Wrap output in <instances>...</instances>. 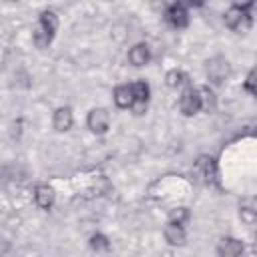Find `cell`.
<instances>
[{
    "label": "cell",
    "mask_w": 257,
    "mask_h": 257,
    "mask_svg": "<svg viewBox=\"0 0 257 257\" xmlns=\"http://www.w3.org/2000/svg\"><path fill=\"white\" fill-rule=\"evenodd\" d=\"M195 167L205 177L207 183H217V165H215V161L211 157H199Z\"/></svg>",
    "instance_id": "obj_8"
},
{
    "label": "cell",
    "mask_w": 257,
    "mask_h": 257,
    "mask_svg": "<svg viewBox=\"0 0 257 257\" xmlns=\"http://www.w3.org/2000/svg\"><path fill=\"white\" fill-rule=\"evenodd\" d=\"M255 76H257V74H255V70H251V72H249V76H247V80H245V88H247L251 94H255V92H257V88H255Z\"/></svg>",
    "instance_id": "obj_21"
},
{
    "label": "cell",
    "mask_w": 257,
    "mask_h": 257,
    "mask_svg": "<svg viewBox=\"0 0 257 257\" xmlns=\"http://www.w3.org/2000/svg\"><path fill=\"white\" fill-rule=\"evenodd\" d=\"M90 247H92L96 253H106V251L110 249V243H108V239H106L102 233H96V235L90 237Z\"/></svg>",
    "instance_id": "obj_19"
},
{
    "label": "cell",
    "mask_w": 257,
    "mask_h": 257,
    "mask_svg": "<svg viewBox=\"0 0 257 257\" xmlns=\"http://www.w3.org/2000/svg\"><path fill=\"white\" fill-rule=\"evenodd\" d=\"M52 124H54V128L60 131V133L68 131V128L72 126V110H70L68 106L56 108V110H54V116H52Z\"/></svg>",
    "instance_id": "obj_7"
},
{
    "label": "cell",
    "mask_w": 257,
    "mask_h": 257,
    "mask_svg": "<svg viewBox=\"0 0 257 257\" xmlns=\"http://www.w3.org/2000/svg\"><path fill=\"white\" fill-rule=\"evenodd\" d=\"M38 26L44 28L48 34H54V30L58 28V18H56V14H54L52 10L42 12V14H40V20H38Z\"/></svg>",
    "instance_id": "obj_15"
},
{
    "label": "cell",
    "mask_w": 257,
    "mask_h": 257,
    "mask_svg": "<svg viewBox=\"0 0 257 257\" xmlns=\"http://www.w3.org/2000/svg\"><path fill=\"white\" fill-rule=\"evenodd\" d=\"M165 18L173 28H185L189 24V12L183 4H171L165 12Z\"/></svg>",
    "instance_id": "obj_5"
},
{
    "label": "cell",
    "mask_w": 257,
    "mask_h": 257,
    "mask_svg": "<svg viewBox=\"0 0 257 257\" xmlns=\"http://www.w3.org/2000/svg\"><path fill=\"white\" fill-rule=\"evenodd\" d=\"M32 40H34L36 48H46V46L50 44V40H52V34H48L44 28L36 26V28H34V32H32Z\"/></svg>",
    "instance_id": "obj_18"
},
{
    "label": "cell",
    "mask_w": 257,
    "mask_h": 257,
    "mask_svg": "<svg viewBox=\"0 0 257 257\" xmlns=\"http://www.w3.org/2000/svg\"><path fill=\"white\" fill-rule=\"evenodd\" d=\"M34 201L40 209H50L54 203V189L48 185H38L34 189Z\"/></svg>",
    "instance_id": "obj_11"
},
{
    "label": "cell",
    "mask_w": 257,
    "mask_h": 257,
    "mask_svg": "<svg viewBox=\"0 0 257 257\" xmlns=\"http://www.w3.org/2000/svg\"><path fill=\"white\" fill-rule=\"evenodd\" d=\"M131 90H133V98H135V102H139V104H147V100H149V84L145 82V80H137V82H133L131 84ZM133 102V104H135Z\"/></svg>",
    "instance_id": "obj_13"
},
{
    "label": "cell",
    "mask_w": 257,
    "mask_h": 257,
    "mask_svg": "<svg viewBox=\"0 0 257 257\" xmlns=\"http://www.w3.org/2000/svg\"><path fill=\"white\" fill-rule=\"evenodd\" d=\"M187 80H189L187 74L181 72V70H169L167 76H165V82H167L169 88H179V86L187 84Z\"/></svg>",
    "instance_id": "obj_17"
},
{
    "label": "cell",
    "mask_w": 257,
    "mask_h": 257,
    "mask_svg": "<svg viewBox=\"0 0 257 257\" xmlns=\"http://www.w3.org/2000/svg\"><path fill=\"white\" fill-rule=\"evenodd\" d=\"M163 235H165V241H167L169 245H173V247H181V245H185V241H187L185 229L179 227V225H173V223H169V225L165 227Z\"/></svg>",
    "instance_id": "obj_9"
},
{
    "label": "cell",
    "mask_w": 257,
    "mask_h": 257,
    "mask_svg": "<svg viewBox=\"0 0 257 257\" xmlns=\"http://www.w3.org/2000/svg\"><path fill=\"white\" fill-rule=\"evenodd\" d=\"M179 108L185 116H193L201 110V102H199V94H197V88L193 86H187L179 98Z\"/></svg>",
    "instance_id": "obj_3"
},
{
    "label": "cell",
    "mask_w": 257,
    "mask_h": 257,
    "mask_svg": "<svg viewBox=\"0 0 257 257\" xmlns=\"http://www.w3.org/2000/svg\"><path fill=\"white\" fill-rule=\"evenodd\" d=\"M112 98H114V104H116L118 108H131V106H133V102H135V98H133V90H131V84H120V86H116V88H114Z\"/></svg>",
    "instance_id": "obj_12"
},
{
    "label": "cell",
    "mask_w": 257,
    "mask_h": 257,
    "mask_svg": "<svg viewBox=\"0 0 257 257\" xmlns=\"http://www.w3.org/2000/svg\"><path fill=\"white\" fill-rule=\"evenodd\" d=\"M241 219L247 225H253L255 223V209H241Z\"/></svg>",
    "instance_id": "obj_20"
},
{
    "label": "cell",
    "mask_w": 257,
    "mask_h": 257,
    "mask_svg": "<svg viewBox=\"0 0 257 257\" xmlns=\"http://www.w3.org/2000/svg\"><path fill=\"white\" fill-rule=\"evenodd\" d=\"M189 219H191V215H189V209L187 207H177V209H173L169 213V223L179 225V227H185L189 223Z\"/></svg>",
    "instance_id": "obj_16"
},
{
    "label": "cell",
    "mask_w": 257,
    "mask_h": 257,
    "mask_svg": "<svg viewBox=\"0 0 257 257\" xmlns=\"http://www.w3.org/2000/svg\"><path fill=\"white\" fill-rule=\"evenodd\" d=\"M245 255V247L239 239L235 237H225L219 243V257H243Z\"/></svg>",
    "instance_id": "obj_6"
},
{
    "label": "cell",
    "mask_w": 257,
    "mask_h": 257,
    "mask_svg": "<svg viewBox=\"0 0 257 257\" xmlns=\"http://www.w3.org/2000/svg\"><path fill=\"white\" fill-rule=\"evenodd\" d=\"M86 124L92 133L96 135H104L110 126V114L106 108H92L88 112V118H86Z\"/></svg>",
    "instance_id": "obj_2"
},
{
    "label": "cell",
    "mask_w": 257,
    "mask_h": 257,
    "mask_svg": "<svg viewBox=\"0 0 257 257\" xmlns=\"http://www.w3.org/2000/svg\"><path fill=\"white\" fill-rule=\"evenodd\" d=\"M149 58H151L149 46L143 44V42L135 44V46L128 50V62H131L133 66H145V64L149 62Z\"/></svg>",
    "instance_id": "obj_10"
},
{
    "label": "cell",
    "mask_w": 257,
    "mask_h": 257,
    "mask_svg": "<svg viewBox=\"0 0 257 257\" xmlns=\"http://www.w3.org/2000/svg\"><path fill=\"white\" fill-rule=\"evenodd\" d=\"M197 94H199V102H201V108L211 112L215 108V94L209 86H199L197 88Z\"/></svg>",
    "instance_id": "obj_14"
},
{
    "label": "cell",
    "mask_w": 257,
    "mask_h": 257,
    "mask_svg": "<svg viewBox=\"0 0 257 257\" xmlns=\"http://www.w3.org/2000/svg\"><path fill=\"white\" fill-rule=\"evenodd\" d=\"M207 74H209V80H211V82L221 84V82L227 78V74H229V64H227V60L221 58V56L209 60V62H207Z\"/></svg>",
    "instance_id": "obj_4"
},
{
    "label": "cell",
    "mask_w": 257,
    "mask_h": 257,
    "mask_svg": "<svg viewBox=\"0 0 257 257\" xmlns=\"http://www.w3.org/2000/svg\"><path fill=\"white\" fill-rule=\"evenodd\" d=\"M253 8V2H249V4H245V6H231L227 12H225V24L229 26V28H233V30H237V32H243L249 24H251V16H249V12L247 10H251Z\"/></svg>",
    "instance_id": "obj_1"
}]
</instances>
